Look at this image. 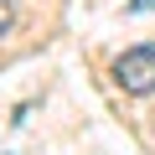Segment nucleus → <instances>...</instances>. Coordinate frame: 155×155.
<instances>
[{
	"instance_id": "2",
	"label": "nucleus",
	"mask_w": 155,
	"mask_h": 155,
	"mask_svg": "<svg viewBox=\"0 0 155 155\" xmlns=\"http://www.w3.org/2000/svg\"><path fill=\"white\" fill-rule=\"evenodd\" d=\"M16 26V0H0V36Z\"/></svg>"
},
{
	"instance_id": "3",
	"label": "nucleus",
	"mask_w": 155,
	"mask_h": 155,
	"mask_svg": "<svg viewBox=\"0 0 155 155\" xmlns=\"http://www.w3.org/2000/svg\"><path fill=\"white\" fill-rule=\"evenodd\" d=\"M129 11H134V16H145V11H155V0H129Z\"/></svg>"
},
{
	"instance_id": "1",
	"label": "nucleus",
	"mask_w": 155,
	"mask_h": 155,
	"mask_svg": "<svg viewBox=\"0 0 155 155\" xmlns=\"http://www.w3.org/2000/svg\"><path fill=\"white\" fill-rule=\"evenodd\" d=\"M114 83L124 93H134V98L155 93V41H140V47L114 57Z\"/></svg>"
}]
</instances>
